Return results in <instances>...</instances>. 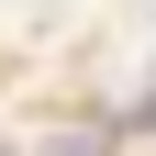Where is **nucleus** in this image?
<instances>
[{"label": "nucleus", "instance_id": "obj_1", "mask_svg": "<svg viewBox=\"0 0 156 156\" xmlns=\"http://www.w3.org/2000/svg\"><path fill=\"white\" fill-rule=\"evenodd\" d=\"M0 156H11V145H0Z\"/></svg>", "mask_w": 156, "mask_h": 156}]
</instances>
